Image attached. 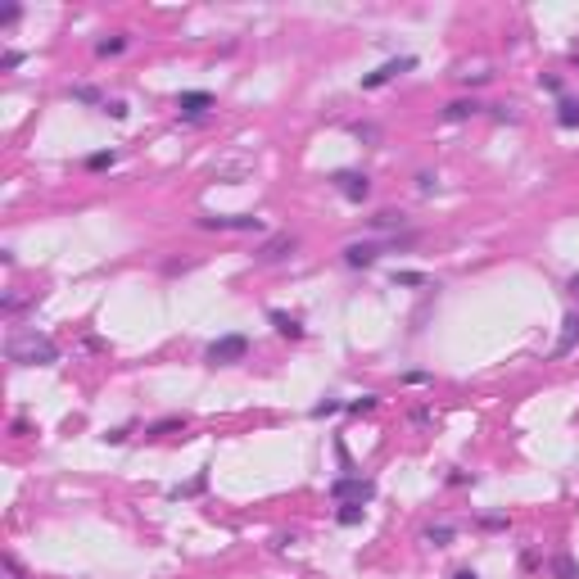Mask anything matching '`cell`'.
Masks as SVG:
<instances>
[{
	"mask_svg": "<svg viewBox=\"0 0 579 579\" xmlns=\"http://www.w3.org/2000/svg\"><path fill=\"white\" fill-rule=\"evenodd\" d=\"M200 227L204 231H263V217H254V213H204Z\"/></svg>",
	"mask_w": 579,
	"mask_h": 579,
	"instance_id": "obj_5",
	"label": "cell"
},
{
	"mask_svg": "<svg viewBox=\"0 0 579 579\" xmlns=\"http://www.w3.org/2000/svg\"><path fill=\"white\" fill-rule=\"evenodd\" d=\"M480 525H485V529H502V525H507V516H480Z\"/></svg>",
	"mask_w": 579,
	"mask_h": 579,
	"instance_id": "obj_29",
	"label": "cell"
},
{
	"mask_svg": "<svg viewBox=\"0 0 579 579\" xmlns=\"http://www.w3.org/2000/svg\"><path fill=\"white\" fill-rule=\"evenodd\" d=\"M453 539V525H430L426 534H421V543H430V548H443Z\"/></svg>",
	"mask_w": 579,
	"mask_h": 579,
	"instance_id": "obj_19",
	"label": "cell"
},
{
	"mask_svg": "<svg viewBox=\"0 0 579 579\" xmlns=\"http://www.w3.org/2000/svg\"><path fill=\"white\" fill-rule=\"evenodd\" d=\"M118 163V154L114 150H95V154H86V168L91 172H104V168H114Z\"/></svg>",
	"mask_w": 579,
	"mask_h": 579,
	"instance_id": "obj_20",
	"label": "cell"
},
{
	"mask_svg": "<svg viewBox=\"0 0 579 579\" xmlns=\"http://www.w3.org/2000/svg\"><path fill=\"white\" fill-rule=\"evenodd\" d=\"M204 358L213 362V367L244 362V358H249V335H240V330H231V335H217V340L204 349Z\"/></svg>",
	"mask_w": 579,
	"mask_h": 579,
	"instance_id": "obj_2",
	"label": "cell"
},
{
	"mask_svg": "<svg viewBox=\"0 0 579 579\" xmlns=\"http://www.w3.org/2000/svg\"><path fill=\"white\" fill-rule=\"evenodd\" d=\"M539 86H548V91H561V77H557V72H539Z\"/></svg>",
	"mask_w": 579,
	"mask_h": 579,
	"instance_id": "obj_28",
	"label": "cell"
},
{
	"mask_svg": "<svg viewBox=\"0 0 579 579\" xmlns=\"http://www.w3.org/2000/svg\"><path fill=\"white\" fill-rule=\"evenodd\" d=\"M104 114L122 122V118H127V104H122V100H109V104H104Z\"/></svg>",
	"mask_w": 579,
	"mask_h": 579,
	"instance_id": "obj_27",
	"label": "cell"
},
{
	"mask_svg": "<svg viewBox=\"0 0 579 579\" xmlns=\"http://www.w3.org/2000/svg\"><path fill=\"white\" fill-rule=\"evenodd\" d=\"M330 498L335 502H372L376 498V480H367V475H340V480H330Z\"/></svg>",
	"mask_w": 579,
	"mask_h": 579,
	"instance_id": "obj_4",
	"label": "cell"
},
{
	"mask_svg": "<svg viewBox=\"0 0 579 579\" xmlns=\"http://www.w3.org/2000/svg\"><path fill=\"white\" fill-rule=\"evenodd\" d=\"M570 59H575V64H579V50H575V55H570Z\"/></svg>",
	"mask_w": 579,
	"mask_h": 579,
	"instance_id": "obj_36",
	"label": "cell"
},
{
	"mask_svg": "<svg viewBox=\"0 0 579 579\" xmlns=\"http://www.w3.org/2000/svg\"><path fill=\"white\" fill-rule=\"evenodd\" d=\"M330 186H335L344 200H353V204H362L367 195H372V177L367 172H353V168H340L335 177H330Z\"/></svg>",
	"mask_w": 579,
	"mask_h": 579,
	"instance_id": "obj_6",
	"label": "cell"
},
{
	"mask_svg": "<svg viewBox=\"0 0 579 579\" xmlns=\"http://www.w3.org/2000/svg\"><path fill=\"white\" fill-rule=\"evenodd\" d=\"M403 380H408V385H426V380H430V372H408Z\"/></svg>",
	"mask_w": 579,
	"mask_h": 579,
	"instance_id": "obj_33",
	"label": "cell"
},
{
	"mask_svg": "<svg viewBox=\"0 0 579 579\" xmlns=\"http://www.w3.org/2000/svg\"><path fill=\"white\" fill-rule=\"evenodd\" d=\"M208 109H213V95H208V91H181L177 95V114L186 118V122H200Z\"/></svg>",
	"mask_w": 579,
	"mask_h": 579,
	"instance_id": "obj_8",
	"label": "cell"
},
{
	"mask_svg": "<svg viewBox=\"0 0 579 579\" xmlns=\"http://www.w3.org/2000/svg\"><path fill=\"white\" fill-rule=\"evenodd\" d=\"M267 322L276 326V335H286V340H303V322H299V317H290V313H281V308H267Z\"/></svg>",
	"mask_w": 579,
	"mask_h": 579,
	"instance_id": "obj_10",
	"label": "cell"
},
{
	"mask_svg": "<svg viewBox=\"0 0 579 579\" xmlns=\"http://www.w3.org/2000/svg\"><path fill=\"white\" fill-rule=\"evenodd\" d=\"M204 485H208V471H200V475L190 480V485H177V489H172V498H190V494H200Z\"/></svg>",
	"mask_w": 579,
	"mask_h": 579,
	"instance_id": "obj_22",
	"label": "cell"
},
{
	"mask_svg": "<svg viewBox=\"0 0 579 579\" xmlns=\"http://www.w3.org/2000/svg\"><path fill=\"white\" fill-rule=\"evenodd\" d=\"M362 516H367V507H362V502H340L335 521H340V525H362Z\"/></svg>",
	"mask_w": 579,
	"mask_h": 579,
	"instance_id": "obj_16",
	"label": "cell"
},
{
	"mask_svg": "<svg viewBox=\"0 0 579 579\" xmlns=\"http://www.w3.org/2000/svg\"><path fill=\"white\" fill-rule=\"evenodd\" d=\"M475 114H480L475 100H453V104H443V122H462V118H475Z\"/></svg>",
	"mask_w": 579,
	"mask_h": 579,
	"instance_id": "obj_12",
	"label": "cell"
},
{
	"mask_svg": "<svg viewBox=\"0 0 579 579\" xmlns=\"http://www.w3.org/2000/svg\"><path fill=\"white\" fill-rule=\"evenodd\" d=\"M18 14H23V9H18V5H9V9H5V14H0V28H9V23H14Z\"/></svg>",
	"mask_w": 579,
	"mask_h": 579,
	"instance_id": "obj_31",
	"label": "cell"
},
{
	"mask_svg": "<svg viewBox=\"0 0 579 579\" xmlns=\"http://www.w3.org/2000/svg\"><path fill=\"white\" fill-rule=\"evenodd\" d=\"M172 430H186V416H163V421L145 426V439H158V435H172Z\"/></svg>",
	"mask_w": 579,
	"mask_h": 579,
	"instance_id": "obj_14",
	"label": "cell"
},
{
	"mask_svg": "<svg viewBox=\"0 0 579 579\" xmlns=\"http://www.w3.org/2000/svg\"><path fill=\"white\" fill-rule=\"evenodd\" d=\"M367 227H372V231H399L403 227V213H389V208H385V213L367 217Z\"/></svg>",
	"mask_w": 579,
	"mask_h": 579,
	"instance_id": "obj_17",
	"label": "cell"
},
{
	"mask_svg": "<svg viewBox=\"0 0 579 579\" xmlns=\"http://www.w3.org/2000/svg\"><path fill=\"white\" fill-rule=\"evenodd\" d=\"M399 244H412V236H403V240H353V244H344V263L349 267H372L385 249H399Z\"/></svg>",
	"mask_w": 579,
	"mask_h": 579,
	"instance_id": "obj_3",
	"label": "cell"
},
{
	"mask_svg": "<svg viewBox=\"0 0 579 579\" xmlns=\"http://www.w3.org/2000/svg\"><path fill=\"white\" fill-rule=\"evenodd\" d=\"M552 570H557V579H579V570H575L570 557H557V561H552Z\"/></svg>",
	"mask_w": 579,
	"mask_h": 579,
	"instance_id": "obj_25",
	"label": "cell"
},
{
	"mask_svg": "<svg viewBox=\"0 0 579 579\" xmlns=\"http://www.w3.org/2000/svg\"><path fill=\"white\" fill-rule=\"evenodd\" d=\"M561 326H566V330H561L557 349H552V358H566V353H575V344H579V313H570Z\"/></svg>",
	"mask_w": 579,
	"mask_h": 579,
	"instance_id": "obj_11",
	"label": "cell"
},
{
	"mask_svg": "<svg viewBox=\"0 0 579 579\" xmlns=\"http://www.w3.org/2000/svg\"><path fill=\"white\" fill-rule=\"evenodd\" d=\"M23 64V50H5V59H0V68H5V72H14Z\"/></svg>",
	"mask_w": 579,
	"mask_h": 579,
	"instance_id": "obj_26",
	"label": "cell"
},
{
	"mask_svg": "<svg viewBox=\"0 0 579 579\" xmlns=\"http://www.w3.org/2000/svg\"><path fill=\"white\" fill-rule=\"evenodd\" d=\"M68 95H72V100H77V104H100V109L109 104V100H104V95H100V91H95V86H72V91H68Z\"/></svg>",
	"mask_w": 579,
	"mask_h": 579,
	"instance_id": "obj_18",
	"label": "cell"
},
{
	"mask_svg": "<svg viewBox=\"0 0 579 579\" xmlns=\"http://www.w3.org/2000/svg\"><path fill=\"white\" fill-rule=\"evenodd\" d=\"M122 439H127V426H118V430H109V435H104V443H122Z\"/></svg>",
	"mask_w": 579,
	"mask_h": 579,
	"instance_id": "obj_32",
	"label": "cell"
},
{
	"mask_svg": "<svg viewBox=\"0 0 579 579\" xmlns=\"http://www.w3.org/2000/svg\"><path fill=\"white\" fill-rule=\"evenodd\" d=\"M122 50H127V32H114V36H100V41H95V55H100V59L122 55Z\"/></svg>",
	"mask_w": 579,
	"mask_h": 579,
	"instance_id": "obj_13",
	"label": "cell"
},
{
	"mask_svg": "<svg viewBox=\"0 0 579 579\" xmlns=\"http://www.w3.org/2000/svg\"><path fill=\"white\" fill-rule=\"evenodd\" d=\"M335 412H344V403L340 399H322V403H313V416L322 421V416H335Z\"/></svg>",
	"mask_w": 579,
	"mask_h": 579,
	"instance_id": "obj_24",
	"label": "cell"
},
{
	"mask_svg": "<svg viewBox=\"0 0 579 579\" xmlns=\"http://www.w3.org/2000/svg\"><path fill=\"white\" fill-rule=\"evenodd\" d=\"M376 394H362V399H349V403H344V412H353V416H362V412H372L376 408Z\"/></svg>",
	"mask_w": 579,
	"mask_h": 579,
	"instance_id": "obj_21",
	"label": "cell"
},
{
	"mask_svg": "<svg viewBox=\"0 0 579 579\" xmlns=\"http://www.w3.org/2000/svg\"><path fill=\"white\" fill-rule=\"evenodd\" d=\"M453 579H480L475 570H458V575H453Z\"/></svg>",
	"mask_w": 579,
	"mask_h": 579,
	"instance_id": "obj_34",
	"label": "cell"
},
{
	"mask_svg": "<svg viewBox=\"0 0 579 579\" xmlns=\"http://www.w3.org/2000/svg\"><path fill=\"white\" fill-rule=\"evenodd\" d=\"M299 249V240L290 236V231H281V236H272L267 244H258V263H281L286 254H294Z\"/></svg>",
	"mask_w": 579,
	"mask_h": 579,
	"instance_id": "obj_9",
	"label": "cell"
},
{
	"mask_svg": "<svg viewBox=\"0 0 579 579\" xmlns=\"http://www.w3.org/2000/svg\"><path fill=\"white\" fill-rule=\"evenodd\" d=\"M570 294H575V299H579V276H570Z\"/></svg>",
	"mask_w": 579,
	"mask_h": 579,
	"instance_id": "obj_35",
	"label": "cell"
},
{
	"mask_svg": "<svg viewBox=\"0 0 579 579\" xmlns=\"http://www.w3.org/2000/svg\"><path fill=\"white\" fill-rule=\"evenodd\" d=\"M353 131H358V136H362V141H376V136H380V131L372 127V122H358V127H353Z\"/></svg>",
	"mask_w": 579,
	"mask_h": 579,
	"instance_id": "obj_30",
	"label": "cell"
},
{
	"mask_svg": "<svg viewBox=\"0 0 579 579\" xmlns=\"http://www.w3.org/2000/svg\"><path fill=\"white\" fill-rule=\"evenodd\" d=\"M5 358L18 367H50L59 362V344L50 335H41V330H14L5 344Z\"/></svg>",
	"mask_w": 579,
	"mask_h": 579,
	"instance_id": "obj_1",
	"label": "cell"
},
{
	"mask_svg": "<svg viewBox=\"0 0 579 579\" xmlns=\"http://www.w3.org/2000/svg\"><path fill=\"white\" fill-rule=\"evenodd\" d=\"M557 122L561 127H579V100L575 95H566V100L557 104Z\"/></svg>",
	"mask_w": 579,
	"mask_h": 579,
	"instance_id": "obj_15",
	"label": "cell"
},
{
	"mask_svg": "<svg viewBox=\"0 0 579 579\" xmlns=\"http://www.w3.org/2000/svg\"><path fill=\"white\" fill-rule=\"evenodd\" d=\"M412 68H416V59H412V55H399V59H389V64H380L376 72H362V91L389 86L394 77H403V72H412Z\"/></svg>",
	"mask_w": 579,
	"mask_h": 579,
	"instance_id": "obj_7",
	"label": "cell"
},
{
	"mask_svg": "<svg viewBox=\"0 0 579 579\" xmlns=\"http://www.w3.org/2000/svg\"><path fill=\"white\" fill-rule=\"evenodd\" d=\"M394 286L416 290V286H430V276H426V272H394Z\"/></svg>",
	"mask_w": 579,
	"mask_h": 579,
	"instance_id": "obj_23",
	"label": "cell"
}]
</instances>
